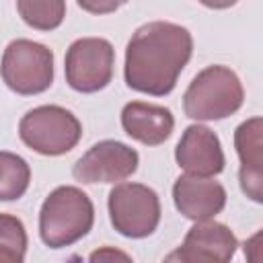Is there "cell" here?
<instances>
[{"instance_id": "obj_1", "label": "cell", "mask_w": 263, "mask_h": 263, "mask_svg": "<svg viewBox=\"0 0 263 263\" xmlns=\"http://www.w3.org/2000/svg\"><path fill=\"white\" fill-rule=\"evenodd\" d=\"M191 33L168 21H152L136 29L125 47L123 76L132 90L164 97L191 60Z\"/></svg>"}, {"instance_id": "obj_10", "label": "cell", "mask_w": 263, "mask_h": 263, "mask_svg": "<svg viewBox=\"0 0 263 263\" xmlns=\"http://www.w3.org/2000/svg\"><path fill=\"white\" fill-rule=\"evenodd\" d=\"M175 160L185 173L195 177L220 175L226 164L220 138L210 127L199 123L185 127L175 148Z\"/></svg>"}, {"instance_id": "obj_2", "label": "cell", "mask_w": 263, "mask_h": 263, "mask_svg": "<svg viewBox=\"0 0 263 263\" xmlns=\"http://www.w3.org/2000/svg\"><path fill=\"white\" fill-rule=\"evenodd\" d=\"M95 222V208L90 197L72 185L53 189L39 212V236L45 247H70L88 234Z\"/></svg>"}, {"instance_id": "obj_8", "label": "cell", "mask_w": 263, "mask_h": 263, "mask_svg": "<svg viewBox=\"0 0 263 263\" xmlns=\"http://www.w3.org/2000/svg\"><path fill=\"white\" fill-rule=\"evenodd\" d=\"M138 152L127 144L117 140H103L76 160L72 175L76 181L86 185L117 183L132 177L138 171Z\"/></svg>"}, {"instance_id": "obj_14", "label": "cell", "mask_w": 263, "mask_h": 263, "mask_svg": "<svg viewBox=\"0 0 263 263\" xmlns=\"http://www.w3.org/2000/svg\"><path fill=\"white\" fill-rule=\"evenodd\" d=\"M31 183L27 160L12 152H0V201H14L25 195Z\"/></svg>"}, {"instance_id": "obj_18", "label": "cell", "mask_w": 263, "mask_h": 263, "mask_svg": "<svg viewBox=\"0 0 263 263\" xmlns=\"http://www.w3.org/2000/svg\"><path fill=\"white\" fill-rule=\"evenodd\" d=\"M197 2H201V4L208 6V8L220 10V8H230V6H234L238 0H197Z\"/></svg>"}, {"instance_id": "obj_15", "label": "cell", "mask_w": 263, "mask_h": 263, "mask_svg": "<svg viewBox=\"0 0 263 263\" xmlns=\"http://www.w3.org/2000/svg\"><path fill=\"white\" fill-rule=\"evenodd\" d=\"M21 18L37 31H53L66 16V0H16Z\"/></svg>"}, {"instance_id": "obj_17", "label": "cell", "mask_w": 263, "mask_h": 263, "mask_svg": "<svg viewBox=\"0 0 263 263\" xmlns=\"http://www.w3.org/2000/svg\"><path fill=\"white\" fill-rule=\"evenodd\" d=\"M78 6L90 14H109L121 8L127 0H76Z\"/></svg>"}, {"instance_id": "obj_4", "label": "cell", "mask_w": 263, "mask_h": 263, "mask_svg": "<svg viewBox=\"0 0 263 263\" xmlns=\"http://www.w3.org/2000/svg\"><path fill=\"white\" fill-rule=\"evenodd\" d=\"M18 136L25 146L43 156H60L70 152L80 136L82 125L78 117L60 105H41L23 115Z\"/></svg>"}, {"instance_id": "obj_13", "label": "cell", "mask_w": 263, "mask_h": 263, "mask_svg": "<svg viewBox=\"0 0 263 263\" xmlns=\"http://www.w3.org/2000/svg\"><path fill=\"white\" fill-rule=\"evenodd\" d=\"M121 125L132 140L146 146H158L171 138L175 117L166 107L132 101L121 109Z\"/></svg>"}, {"instance_id": "obj_12", "label": "cell", "mask_w": 263, "mask_h": 263, "mask_svg": "<svg viewBox=\"0 0 263 263\" xmlns=\"http://www.w3.org/2000/svg\"><path fill=\"white\" fill-rule=\"evenodd\" d=\"M261 117H253L240 123L234 132V146L240 158L238 181L247 197L261 203L263 201V166H261Z\"/></svg>"}, {"instance_id": "obj_9", "label": "cell", "mask_w": 263, "mask_h": 263, "mask_svg": "<svg viewBox=\"0 0 263 263\" xmlns=\"http://www.w3.org/2000/svg\"><path fill=\"white\" fill-rule=\"evenodd\" d=\"M238 247L236 236L226 224L214 220H197L185 234L183 245L166 255V261H214L226 263L234 257Z\"/></svg>"}, {"instance_id": "obj_16", "label": "cell", "mask_w": 263, "mask_h": 263, "mask_svg": "<svg viewBox=\"0 0 263 263\" xmlns=\"http://www.w3.org/2000/svg\"><path fill=\"white\" fill-rule=\"evenodd\" d=\"M27 253V232L16 216L0 214V263H23Z\"/></svg>"}, {"instance_id": "obj_6", "label": "cell", "mask_w": 263, "mask_h": 263, "mask_svg": "<svg viewBox=\"0 0 263 263\" xmlns=\"http://www.w3.org/2000/svg\"><path fill=\"white\" fill-rule=\"evenodd\" d=\"M109 218L113 228L127 238L150 236L160 222V199L142 183H119L109 193Z\"/></svg>"}, {"instance_id": "obj_19", "label": "cell", "mask_w": 263, "mask_h": 263, "mask_svg": "<svg viewBox=\"0 0 263 263\" xmlns=\"http://www.w3.org/2000/svg\"><path fill=\"white\" fill-rule=\"evenodd\" d=\"M105 257H111V259H113V257L129 259L127 255H123V253H117V251H115V253H113V251H97V253H92V255H90V261H97V259H105Z\"/></svg>"}, {"instance_id": "obj_5", "label": "cell", "mask_w": 263, "mask_h": 263, "mask_svg": "<svg viewBox=\"0 0 263 263\" xmlns=\"http://www.w3.org/2000/svg\"><path fill=\"white\" fill-rule=\"evenodd\" d=\"M4 84L16 95H39L53 82V51L31 39H14L0 62Z\"/></svg>"}, {"instance_id": "obj_11", "label": "cell", "mask_w": 263, "mask_h": 263, "mask_svg": "<svg viewBox=\"0 0 263 263\" xmlns=\"http://www.w3.org/2000/svg\"><path fill=\"white\" fill-rule=\"evenodd\" d=\"M175 208L189 220H208L226 205V189L208 177L183 175L173 185Z\"/></svg>"}, {"instance_id": "obj_3", "label": "cell", "mask_w": 263, "mask_h": 263, "mask_svg": "<svg viewBox=\"0 0 263 263\" xmlns=\"http://www.w3.org/2000/svg\"><path fill=\"white\" fill-rule=\"evenodd\" d=\"M245 90L236 72L226 66H208L189 84L183 95L185 115L197 121H216L230 117L242 107Z\"/></svg>"}, {"instance_id": "obj_7", "label": "cell", "mask_w": 263, "mask_h": 263, "mask_svg": "<svg viewBox=\"0 0 263 263\" xmlns=\"http://www.w3.org/2000/svg\"><path fill=\"white\" fill-rule=\"evenodd\" d=\"M115 49L103 37H82L76 39L64 60L66 82L78 92L103 90L113 78Z\"/></svg>"}]
</instances>
